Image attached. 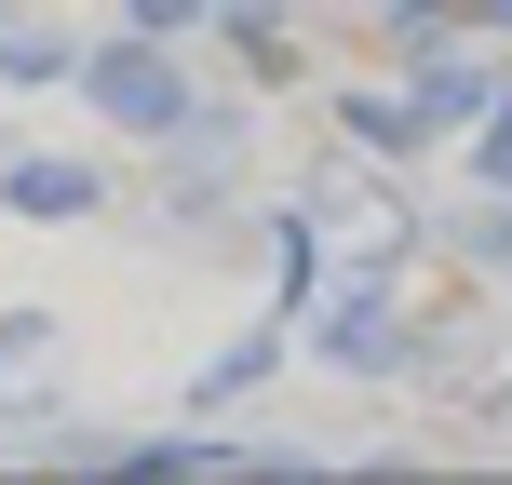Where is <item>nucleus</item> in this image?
I'll return each mask as SVG.
<instances>
[{
	"label": "nucleus",
	"instance_id": "9",
	"mask_svg": "<svg viewBox=\"0 0 512 485\" xmlns=\"http://www.w3.org/2000/svg\"><path fill=\"white\" fill-rule=\"evenodd\" d=\"M486 189H499V203H512V95L486 108Z\"/></svg>",
	"mask_w": 512,
	"mask_h": 485
},
{
	"label": "nucleus",
	"instance_id": "4",
	"mask_svg": "<svg viewBox=\"0 0 512 485\" xmlns=\"http://www.w3.org/2000/svg\"><path fill=\"white\" fill-rule=\"evenodd\" d=\"M0 203H14V216H95L108 203V189H95V162H0Z\"/></svg>",
	"mask_w": 512,
	"mask_h": 485
},
{
	"label": "nucleus",
	"instance_id": "3",
	"mask_svg": "<svg viewBox=\"0 0 512 485\" xmlns=\"http://www.w3.org/2000/svg\"><path fill=\"white\" fill-rule=\"evenodd\" d=\"M337 122H351V149H378V162H405V149H432V95H378V81H364V95H337Z\"/></svg>",
	"mask_w": 512,
	"mask_h": 485
},
{
	"label": "nucleus",
	"instance_id": "2",
	"mask_svg": "<svg viewBox=\"0 0 512 485\" xmlns=\"http://www.w3.org/2000/svg\"><path fill=\"white\" fill-rule=\"evenodd\" d=\"M324 364H337V378H391V364H418V324L391 310V283H337V297H324Z\"/></svg>",
	"mask_w": 512,
	"mask_h": 485
},
{
	"label": "nucleus",
	"instance_id": "8",
	"mask_svg": "<svg viewBox=\"0 0 512 485\" xmlns=\"http://www.w3.org/2000/svg\"><path fill=\"white\" fill-rule=\"evenodd\" d=\"M0 81H81V54L41 41V27H0Z\"/></svg>",
	"mask_w": 512,
	"mask_h": 485
},
{
	"label": "nucleus",
	"instance_id": "7",
	"mask_svg": "<svg viewBox=\"0 0 512 485\" xmlns=\"http://www.w3.org/2000/svg\"><path fill=\"white\" fill-rule=\"evenodd\" d=\"M418 95H432V122H472V108H499V95H486V68H472V54H445V41L418 54Z\"/></svg>",
	"mask_w": 512,
	"mask_h": 485
},
{
	"label": "nucleus",
	"instance_id": "6",
	"mask_svg": "<svg viewBox=\"0 0 512 485\" xmlns=\"http://www.w3.org/2000/svg\"><path fill=\"white\" fill-rule=\"evenodd\" d=\"M270 351H283V310H270V324H256V337H230V351H216L203 378H189V405H243V391L270 378Z\"/></svg>",
	"mask_w": 512,
	"mask_h": 485
},
{
	"label": "nucleus",
	"instance_id": "5",
	"mask_svg": "<svg viewBox=\"0 0 512 485\" xmlns=\"http://www.w3.org/2000/svg\"><path fill=\"white\" fill-rule=\"evenodd\" d=\"M54 364H68L54 351V310H14V324H0V405H41Z\"/></svg>",
	"mask_w": 512,
	"mask_h": 485
},
{
	"label": "nucleus",
	"instance_id": "1",
	"mask_svg": "<svg viewBox=\"0 0 512 485\" xmlns=\"http://www.w3.org/2000/svg\"><path fill=\"white\" fill-rule=\"evenodd\" d=\"M81 95H95V108H108V122H122V135H176L189 108H203V95H189V81H176V41H162V27H135V41L81 54Z\"/></svg>",
	"mask_w": 512,
	"mask_h": 485
},
{
	"label": "nucleus",
	"instance_id": "10",
	"mask_svg": "<svg viewBox=\"0 0 512 485\" xmlns=\"http://www.w3.org/2000/svg\"><path fill=\"white\" fill-rule=\"evenodd\" d=\"M189 14H203V0H135V27H162V41H176Z\"/></svg>",
	"mask_w": 512,
	"mask_h": 485
}]
</instances>
